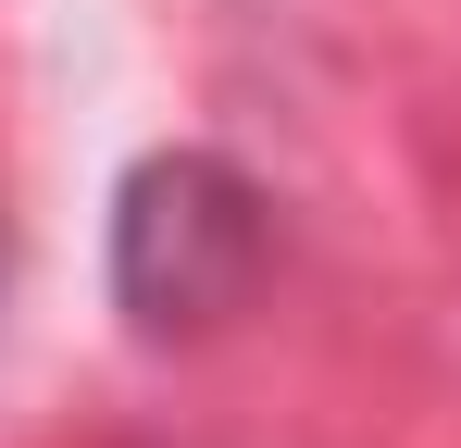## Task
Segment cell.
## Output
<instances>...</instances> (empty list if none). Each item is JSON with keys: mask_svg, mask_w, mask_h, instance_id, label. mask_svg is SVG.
<instances>
[{"mask_svg": "<svg viewBox=\"0 0 461 448\" xmlns=\"http://www.w3.org/2000/svg\"><path fill=\"white\" fill-rule=\"evenodd\" d=\"M262 187L212 162V149H162L125 175V200H113V299H125V324L138 336H187V324H212L249 299L262 274Z\"/></svg>", "mask_w": 461, "mask_h": 448, "instance_id": "1", "label": "cell"}]
</instances>
